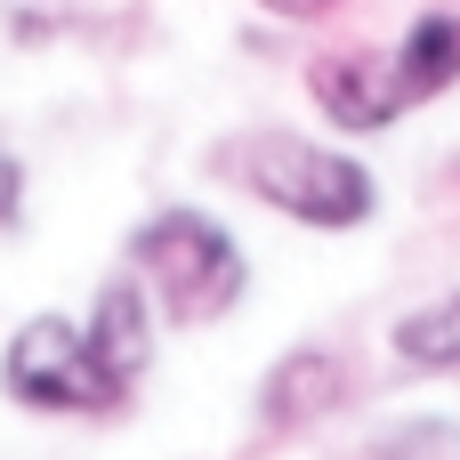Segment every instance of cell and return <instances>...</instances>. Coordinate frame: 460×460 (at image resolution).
<instances>
[{"mask_svg":"<svg viewBox=\"0 0 460 460\" xmlns=\"http://www.w3.org/2000/svg\"><path fill=\"white\" fill-rule=\"evenodd\" d=\"M226 170L283 218L315 226V234H348L380 210V186L356 154L340 146H315V137H291V129H259V137H234L226 146Z\"/></svg>","mask_w":460,"mask_h":460,"instance_id":"1","label":"cell"},{"mask_svg":"<svg viewBox=\"0 0 460 460\" xmlns=\"http://www.w3.org/2000/svg\"><path fill=\"white\" fill-rule=\"evenodd\" d=\"M129 267H137V283L162 299V315L170 323H218L234 299H243V283H251V267H243V243L210 218V210H154L137 234H129Z\"/></svg>","mask_w":460,"mask_h":460,"instance_id":"2","label":"cell"},{"mask_svg":"<svg viewBox=\"0 0 460 460\" xmlns=\"http://www.w3.org/2000/svg\"><path fill=\"white\" fill-rule=\"evenodd\" d=\"M0 388L24 412H121L129 396L113 388V372L89 356V332L65 315H32L16 323L8 356H0Z\"/></svg>","mask_w":460,"mask_h":460,"instance_id":"3","label":"cell"},{"mask_svg":"<svg viewBox=\"0 0 460 460\" xmlns=\"http://www.w3.org/2000/svg\"><path fill=\"white\" fill-rule=\"evenodd\" d=\"M307 89L315 105L340 121V129H388L404 105V81H396V49H348V57H315L307 65Z\"/></svg>","mask_w":460,"mask_h":460,"instance_id":"4","label":"cell"},{"mask_svg":"<svg viewBox=\"0 0 460 460\" xmlns=\"http://www.w3.org/2000/svg\"><path fill=\"white\" fill-rule=\"evenodd\" d=\"M340 396H348V364H340L332 348H291V356L259 380V420H267L275 437H291V429H315Z\"/></svg>","mask_w":460,"mask_h":460,"instance_id":"5","label":"cell"},{"mask_svg":"<svg viewBox=\"0 0 460 460\" xmlns=\"http://www.w3.org/2000/svg\"><path fill=\"white\" fill-rule=\"evenodd\" d=\"M89 356L113 372V388L129 396L137 388V372L154 364V323H146V283L137 275H113L105 291H97V307H89Z\"/></svg>","mask_w":460,"mask_h":460,"instance_id":"6","label":"cell"},{"mask_svg":"<svg viewBox=\"0 0 460 460\" xmlns=\"http://www.w3.org/2000/svg\"><path fill=\"white\" fill-rule=\"evenodd\" d=\"M396 81H404V105H429V97H445L460 81V8H429V16L404 32Z\"/></svg>","mask_w":460,"mask_h":460,"instance_id":"7","label":"cell"},{"mask_svg":"<svg viewBox=\"0 0 460 460\" xmlns=\"http://www.w3.org/2000/svg\"><path fill=\"white\" fill-rule=\"evenodd\" d=\"M388 356H396L404 372H420V380H445V372H460V291L429 299V307H412V315H396Z\"/></svg>","mask_w":460,"mask_h":460,"instance_id":"8","label":"cell"},{"mask_svg":"<svg viewBox=\"0 0 460 460\" xmlns=\"http://www.w3.org/2000/svg\"><path fill=\"white\" fill-rule=\"evenodd\" d=\"M372 460H460V420H404L372 445Z\"/></svg>","mask_w":460,"mask_h":460,"instance_id":"9","label":"cell"},{"mask_svg":"<svg viewBox=\"0 0 460 460\" xmlns=\"http://www.w3.org/2000/svg\"><path fill=\"white\" fill-rule=\"evenodd\" d=\"M259 8H275V16H291V24H307V16H323L332 0H259Z\"/></svg>","mask_w":460,"mask_h":460,"instance_id":"10","label":"cell"}]
</instances>
